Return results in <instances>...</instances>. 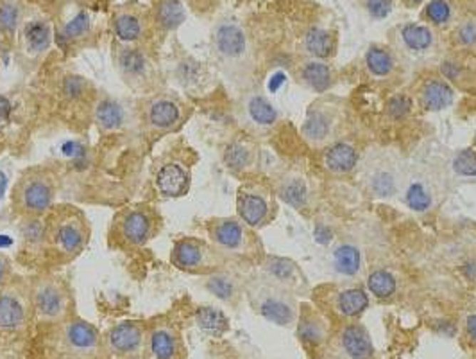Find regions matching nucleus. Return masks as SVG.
<instances>
[{
    "mask_svg": "<svg viewBox=\"0 0 476 359\" xmlns=\"http://www.w3.org/2000/svg\"><path fill=\"white\" fill-rule=\"evenodd\" d=\"M303 133L308 141H323L330 133V123L323 113H310L303 126Z\"/></svg>",
    "mask_w": 476,
    "mask_h": 359,
    "instance_id": "40",
    "label": "nucleus"
},
{
    "mask_svg": "<svg viewBox=\"0 0 476 359\" xmlns=\"http://www.w3.org/2000/svg\"><path fill=\"white\" fill-rule=\"evenodd\" d=\"M150 15H152L154 29L167 34L183 26L187 20V9L181 0H154Z\"/></svg>",
    "mask_w": 476,
    "mask_h": 359,
    "instance_id": "20",
    "label": "nucleus"
},
{
    "mask_svg": "<svg viewBox=\"0 0 476 359\" xmlns=\"http://www.w3.org/2000/svg\"><path fill=\"white\" fill-rule=\"evenodd\" d=\"M335 270L342 275H355L358 273L360 264H362V256L360 250L351 245H342L335 250L333 253Z\"/></svg>",
    "mask_w": 476,
    "mask_h": 359,
    "instance_id": "31",
    "label": "nucleus"
},
{
    "mask_svg": "<svg viewBox=\"0 0 476 359\" xmlns=\"http://www.w3.org/2000/svg\"><path fill=\"white\" fill-rule=\"evenodd\" d=\"M213 49L224 59L242 58L247 51V36L238 24L224 22L213 33Z\"/></svg>",
    "mask_w": 476,
    "mask_h": 359,
    "instance_id": "17",
    "label": "nucleus"
},
{
    "mask_svg": "<svg viewBox=\"0 0 476 359\" xmlns=\"http://www.w3.org/2000/svg\"><path fill=\"white\" fill-rule=\"evenodd\" d=\"M299 336L303 341L308 343H319L324 338L323 323L314 322V320H303L299 325Z\"/></svg>",
    "mask_w": 476,
    "mask_h": 359,
    "instance_id": "43",
    "label": "nucleus"
},
{
    "mask_svg": "<svg viewBox=\"0 0 476 359\" xmlns=\"http://www.w3.org/2000/svg\"><path fill=\"white\" fill-rule=\"evenodd\" d=\"M367 285H369V291L378 298H387L395 291V278L388 271L380 270L371 275Z\"/></svg>",
    "mask_w": 476,
    "mask_h": 359,
    "instance_id": "38",
    "label": "nucleus"
},
{
    "mask_svg": "<svg viewBox=\"0 0 476 359\" xmlns=\"http://www.w3.org/2000/svg\"><path fill=\"white\" fill-rule=\"evenodd\" d=\"M45 253L56 264H68L81 256L92 239V225L76 205H56L43 218Z\"/></svg>",
    "mask_w": 476,
    "mask_h": 359,
    "instance_id": "1",
    "label": "nucleus"
},
{
    "mask_svg": "<svg viewBox=\"0 0 476 359\" xmlns=\"http://www.w3.org/2000/svg\"><path fill=\"white\" fill-rule=\"evenodd\" d=\"M247 113L260 126H272L278 121V111L265 97L254 96L247 103Z\"/></svg>",
    "mask_w": 476,
    "mask_h": 359,
    "instance_id": "32",
    "label": "nucleus"
},
{
    "mask_svg": "<svg viewBox=\"0 0 476 359\" xmlns=\"http://www.w3.org/2000/svg\"><path fill=\"white\" fill-rule=\"evenodd\" d=\"M303 78L315 92H324L331 85V72L328 65L321 61H311L303 69Z\"/></svg>",
    "mask_w": 476,
    "mask_h": 359,
    "instance_id": "33",
    "label": "nucleus"
},
{
    "mask_svg": "<svg viewBox=\"0 0 476 359\" xmlns=\"http://www.w3.org/2000/svg\"><path fill=\"white\" fill-rule=\"evenodd\" d=\"M224 163L231 171H246L253 163V149L244 142H231L224 151Z\"/></svg>",
    "mask_w": 476,
    "mask_h": 359,
    "instance_id": "29",
    "label": "nucleus"
},
{
    "mask_svg": "<svg viewBox=\"0 0 476 359\" xmlns=\"http://www.w3.org/2000/svg\"><path fill=\"white\" fill-rule=\"evenodd\" d=\"M387 108H388V113H390V117L401 118V117H405V115L410 113L412 103L407 96H394L390 101H388Z\"/></svg>",
    "mask_w": 476,
    "mask_h": 359,
    "instance_id": "46",
    "label": "nucleus"
},
{
    "mask_svg": "<svg viewBox=\"0 0 476 359\" xmlns=\"http://www.w3.org/2000/svg\"><path fill=\"white\" fill-rule=\"evenodd\" d=\"M373 191L378 196H390L395 191V182L390 173L387 171H380L374 174L373 178Z\"/></svg>",
    "mask_w": 476,
    "mask_h": 359,
    "instance_id": "44",
    "label": "nucleus"
},
{
    "mask_svg": "<svg viewBox=\"0 0 476 359\" xmlns=\"http://www.w3.org/2000/svg\"><path fill=\"white\" fill-rule=\"evenodd\" d=\"M458 40L462 41V44H475L476 41V27L472 26V24H465V26L460 27V31H458Z\"/></svg>",
    "mask_w": 476,
    "mask_h": 359,
    "instance_id": "51",
    "label": "nucleus"
},
{
    "mask_svg": "<svg viewBox=\"0 0 476 359\" xmlns=\"http://www.w3.org/2000/svg\"><path fill=\"white\" fill-rule=\"evenodd\" d=\"M407 205L415 212H426L432 207V196L421 183H414L407 191Z\"/></svg>",
    "mask_w": 476,
    "mask_h": 359,
    "instance_id": "41",
    "label": "nucleus"
},
{
    "mask_svg": "<svg viewBox=\"0 0 476 359\" xmlns=\"http://www.w3.org/2000/svg\"><path fill=\"white\" fill-rule=\"evenodd\" d=\"M205 288L209 295H213L222 302H231L234 293H237V284H234L233 277L226 273H219V271L208 275V278L205 280Z\"/></svg>",
    "mask_w": 476,
    "mask_h": 359,
    "instance_id": "30",
    "label": "nucleus"
},
{
    "mask_svg": "<svg viewBox=\"0 0 476 359\" xmlns=\"http://www.w3.org/2000/svg\"><path fill=\"white\" fill-rule=\"evenodd\" d=\"M172 81L176 85L183 86V89H194L201 83V67L197 61L192 58L180 59L177 64H174L172 69Z\"/></svg>",
    "mask_w": 476,
    "mask_h": 359,
    "instance_id": "27",
    "label": "nucleus"
},
{
    "mask_svg": "<svg viewBox=\"0 0 476 359\" xmlns=\"http://www.w3.org/2000/svg\"><path fill=\"white\" fill-rule=\"evenodd\" d=\"M170 264L176 270L190 275L215 273V252L202 239L192 236L174 239L170 248Z\"/></svg>",
    "mask_w": 476,
    "mask_h": 359,
    "instance_id": "12",
    "label": "nucleus"
},
{
    "mask_svg": "<svg viewBox=\"0 0 476 359\" xmlns=\"http://www.w3.org/2000/svg\"><path fill=\"white\" fill-rule=\"evenodd\" d=\"M125 359H149L145 354H140V355H133V358H125Z\"/></svg>",
    "mask_w": 476,
    "mask_h": 359,
    "instance_id": "55",
    "label": "nucleus"
},
{
    "mask_svg": "<svg viewBox=\"0 0 476 359\" xmlns=\"http://www.w3.org/2000/svg\"><path fill=\"white\" fill-rule=\"evenodd\" d=\"M51 354L54 359H100L104 354L103 334L93 323L70 316L56 325L51 341Z\"/></svg>",
    "mask_w": 476,
    "mask_h": 359,
    "instance_id": "5",
    "label": "nucleus"
},
{
    "mask_svg": "<svg viewBox=\"0 0 476 359\" xmlns=\"http://www.w3.org/2000/svg\"><path fill=\"white\" fill-rule=\"evenodd\" d=\"M147 325L138 320H124L111 325L103 334L104 354L113 359H125L145 352Z\"/></svg>",
    "mask_w": 476,
    "mask_h": 359,
    "instance_id": "13",
    "label": "nucleus"
},
{
    "mask_svg": "<svg viewBox=\"0 0 476 359\" xmlns=\"http://www.w3.org/2000/svg\"><path fill=\"white\" fill-rule=\"evenodd\" d=\"M237 212L242 223L254 228L267 221L271 207L267 196L262 191L254 187H242L237 196Z\"/></svg>",
    "mask_w": 476,
    "mask_h": 359,
    "instance_id": "16",
    "label": "nucleus"
},
{
    "mask_svg": "<svg viewBox=\"0 0 476 359\" xmlns=\"http://www.w3.org/2000/svg\"><path fill=\"white\" fill-rule=\"evenodd\" d=\"M401 36L403 41L414 51H425L432 45V31L425 26H419V24H408L401 29Z\"/></svg>",
    "mask_w": 476,
    "mask_h": 359,
    "instance_id": "35",
    "label": "nucleus"
},
{
    "mask_svg": "<svg viewBox=\"0 0 476 359\" xmlns=\"http://www.w3.org/2000/svg\"><path fill=\"white\" fill-rule=\"evenodd\" d=\"M426 15H428V19L432 20V22L444 24L450 19L451 8L446 0H432L428 8H426Z\"/></svg>",
    "mask_w": 476,
    "mask_h": 359,
    "instance_id": "45",
    "label": "nucleus"
},
{
    "mask_svg": "<svg viewBox=\"0 0 476 359\" xmlns=\"http://www.w3.org/2000/svg\"><path fill=\"white\" fill-rule=\"evenodd\" d=\"M152 29V15L143 6H120L111 19L117 45H145Z\"/></svg>",
    "mask_w": 476,
    "mask_h": 359,
    "instance_id": "14",
    "label": "nucleus"
},
{
    "mask_svg": "<svg viewBox=\"0 0 476 359\" xmlns=\"http://www.w3.org/2000/svg\"><path fill=\"white\" fill-rule=\"evenodd\" d=\"M190 149L176 148L157 156L152 167V186L162 200H177L187 196L192 186Z\"/></svg>",
    "mask_w": 476,
    "mask_h": 359,
    "instance_id": "8",
    "label": "nucleus"
},
{
    "mask_svg": "<svg viewBox=\"0 0 476 359\" xmlns=\"http://www.w3.org/2000/svg\"><path fill=\"white\" fill-rule=\"evenodd\" d=\"M342 347L353 359H371L374 354L371 338L358 325H349L342 330Z\"/></svg>",
    "mask_w": 476,
    "mask_h": 359,
    "instance_id": "22",
    "label": "nucleus"
},
{
    "mask_svg": "<svg viewBox=\"0 0 476 359\" xmlns=\"http://www.w3.org/2000/svg\"><path fill=\"white\" fill-rule=\"evenodd\" d=\"M90 115L100 135L124 133L140 123L138 108L135 111L125 101L110 93H97L90 104Z\"/></svg>",
    "mask_w": 476,
    "mask_h": 359,
    "instance_id": "11",
    "label": "nucleus"
},
{
    "mask_svg": "<svg viewBox=\"0 0 476 359\" xmlns=\"http://www.w3.org/2000/svg\"><path fill=\"white\" fill-rule=\"evenodd\" d=\"M192 108L174 90H156L143 96L138 104V118L143 133L152 141L174 135L187 124Z\"/></svg>",
    "mask_w": 476,
    "mask_h": 359,
    "instance_id": "4",
    "label": "nucleus"
},
{
    "mask_svg": "<svg viewBox=\"0 0 476 359\" xmlns=\"http://www.w3.org/2000/svg\"><path fill=\"white\" fill-rule=\"evenodd\" d=\"M443 72H444V76H447V79H453V78H457L458 69L455 67V65H451V64H444L443 65Z\"/></svg>",
    "mask_w": 476,
    "mask_h": 359,
    "instance_id": "53",
    "label": "nucleus"
},
{
    "mask_svg": "<svg viewBox=\"0 0 476 359\" xmlns=\"http://www.w3.org/2000/svg\"><path fill=\"white\" fill-rule=\"evenodd\" d=\"M195 322L201 327L205 333L208 334H222L227 329V318L224 313L217 308H209V305H202L195 311Z\"/></svg>",
    "mask_w": 476,
    "mask_h": 359,
    "instance_id": "26",
    "label": "nucleus"
},
{
    "mask_svg": "<svg viewBox=\"0 0 476 359\" xmlns=\"http://www.w3.org/2000/svg\"><path fill=\"white\" fill-rule=\"evenodd\" d=\"M54 40L56 31L48 16L43 13L24 15L15 36L16 51L24 64L36 65L43 61L45 56L51 52Z\"/></svg>",
    "mask_w": 476,
    "mask_h": 359,
    "instance_id": "9",
    "label": "nucleus"
},
{
    "mask_svg": "<svg viewBox=\"0 0 476 359\" xmlns=\"http://www.w3.org/2000/svg\"><path fill=\"white\" fill-rule=\"evenodd\" d=\"M267 270L272 277L279 278V280H286L292 275L294 264L286 259H271L267 264Z\"/></svg>",
    "mask_w": 476,
    "mask_h": 359,
    "instance_id": "47",
    "label": "nucleus"
},
{
    "mask_svg": "<svg viewBox=\"0 0 476 359\" xmlns=\"http://www.w3.org/2000/svg\"><path fill=\"white\" fill-rule=\"evenodd\" d=\"M31 308L36 322L47 325H59L68 320L73 309L72 291L66 280L58 275H40L29 285Z\"/></svg>",
    "mask_w": 476,
    "mask_h": 359,
    "instance_id": "6",
    "label": "nucleus"
},
{
    "mask_svg": "<svg viewBox=\"0 0 476 359\" xmlns=\"http://www.w3.org/2000/svg\"><path fill=\"white\" fill-rule=\"evenodd\" d=\"M113 64L122 81L133 92L149 93L160 90V69L145 45H117L113 52Z\"/></svg>",
    "mask_w": 476,
    "mask_h": 359,
    "instance_id": "7",
    "label": "nucleus"
},
{
    "mask_svg": "<svg viewBox=\"0 0 476 359\" xmlns=\"http://www.w3.org/2000/svg\"><path fill=\"white\" fill-rule=\"evenodd\" d=\"M56 92L58 96L65 101L66 104H90L93 103L99 90L93 86V83L88 78L79 74H65L59 78L58 85H56Z\"/></svg>",
    "mask_w": 476,
    "mask_h": 359,
    "instance_id": "19",
    "label": "nucleus"
},
{
    "mask_svg": "<svg viewBox=\"0 0 476 359\" xmlns=\"http://www.w3.org/2000/svg\"><path fill=\"white\" fill-rule=\"evenodd\" d=\"M306 47L317 58H326L333 51V36L324 29H311L306 36Z\"/></svg>",
    "mask_w": 476,
    "mask_h": 359,
    "instance_id": "36",
    "label": "nucleus"
},
{
    "mask_svg": "<svg viewBox=\"0 0 476 359\" xmlns=\"http://www.w3.org/2000/svg\"><path fill=\"white\" fill-rule=\"evenodd\" d=\"M162 228L163 218L154 205L135 203L113 216L108 241L120 252H140L160 236Z\"/></svg>",
    "mask_w": 476,
    "mask_h": 359,
    "instance_id": "2",
    "label": "nucleus"
},
{
    "mask_svg": "<svg viewBox=\"0 0 476 359\" xmlns=\"http://www.w3.org/2000/svg\"><path fill=\"white\" fill-rule=\"evenodd\" d=\"M258 311H260V315L264 316L265 320H269V322L272 323H278V325H289L294 318V313L292 309H290V305L279 300V298H272V296L260 302Z\"/></svg>",
    "mask_w": 476,
    "mask_h": 359,
    "instance_id": "28",
    "label": "nucleus"
},
{
    "mask_svg": "<svg viewBox=\"0 0 476 359\" xmlns=\"http://www.w3.org/2000/svg\"><path fill=\"white\" fill-rule=\"evenodd\" d=\"M24 15L20 0H0V36L15 38Z\"/></svg>",
    "mask_w": 476,
    "mask_h": 359,
    "instance_id": "23",
    "label": "nucleus"
},
{
    "mask_svg": "<svg viewBox=\"0 0 476 359\" xmlns=\"http://www.w3.org/2000/svg\"><path fill=\"white\" fill-rule=\"evenodd\" d=\"M367 9L374 19H385L390 13L392 2L390 0H367Z\"/></svg>",
    "mask_w": 476,
    "mask_h": 359,
    "instance_id": "48",
    "label": "nucleus"
},
{
    "mask_svg": "<svg viewBox=\"0 0 476 359\" xmlns=\"http://www.w3.org/2000/svg\"><path fill=\"white\" fill-rule=\"evenodd\" d=\"M13 115V101L9 99L6 93H0V128H4L6 124L11 121Z\"/></svg>",
    "mask_w": 476,
    "mask_h": 359,
    "instance_id": "50",
    "label": "nucleus"
},
{
    "mask_svg": "<svg viewBox=\"0 0 476 359\" xmlns=\"http://www.w3.org/2000/svg\"><path fill=\"white\" fill-rule=\"evenodd\" d=\"M467 333L476 341V315H471L467 318Z\"/></svg>",
    "mask_w": 476,
    "mask_h": 359,
    "instance_id": "54",
    "label": "nucleus"
},
{
    "mask_svg": "<svg viewBox=\"0 0 476 359\" xmlns=\"http://www.w3.org/2000/svg\"><path fill=\"white\" fill-rule=\"evenodd\" d=\"M369 305L366 291L362 289H348L338 295V309L346 316H356Z\"/></svg>",
    "mask_w": 476,
    "mask_h": 359,
    "instance_id": "34",
    "label": "nucleus"
},
{
    "mask_svg": "<svg viewBox=\"0 0 476 359\" xmlns=\"http://www.w3.org/2000/svg\"><path fill=\"white\" fill-rule=\"evenodd\" d=\"M419 2H423V0H412V4H419Z\"/></svg>",
    "mask_w": 476,
    "mask_h": 359,
    "instance_id": "56",
    "label": "nucleus"
},
{
    "mask_svg": "<svg viewBox=\"0 0 476 359\" xmlns=\"http://www.w3.org/2000/svg\"><path fill=\"white\" fill-rule=\"evenodd\" d=\"M315 239H317L321 245H328V243L331 241L330 228H326V226H319V228L315 230Z\"/></svg>",
    "mask_w": 476,
    "mask_h": 359,
    "instance_id": "52",
    "label": "nucleus"
},
{
    "mask_svg": "<svg viewBox=\"0 0 476 359\" xmlns=\"http://www.w3.org/2000/svg\"><path fill=\"white\" fill-rule=\"evenodd\" d=\"M324 163H326L328 169L333 171V173H348L356 163L355 148L349 144H344V142L331 146L326 151V156H324Z\"/></svg>",
    "mask_w": 476,
    "mask_h": 359,
    "instance_id": "25",
    "label": "nucleus"
},
{
    "mask_svg": "<svg viewBox=\"0 0 476 359\" xmlns=\"http://www.w3.org/2000/svg\"><path fill=\"white\" fill-rule=\"evenodd\" d=\"M145 355L149 359H187V345L180 329L170 322L147 327Z\"/></svg>",
    "mask_w": 476,
    "mask_h": 359,
    "instance_id": "15",
    "label": "nucleus"
},
{
    "mask_svg": "<svg viewBox=\"0 0 476 359\" xmlns=\"http://www.w3.org/2000/svg\"><path fill=\"white\" fill-rule=\"evenodd\" d=\"M455 173L460 176H476V151L462 149L453 160Z\"/></svg>",
    "mask_w": 476,
    "mask_h": 359,
    "instance_id": "42",
    "label": "nucleus"
},
{
    "mask_svg": "<svg viewBox=\"0 0 476 359\" xmlns=\"http://www.w3.org/2000/svg\"><path fill=\"white\" fill-rule=\"evenodd\" d=\"M34 320L31 308L29 288L11 284L0 289V334L2 336H22Z\"/></svg>",
    "mask_w": 476,
    "mask_h": 359,
    "instance_id": "10",
    "label": "nucleus"
},
{
    "mask_svg": "<svg viewBox=\"0 0 476 359\" xmlns=\"http://www.w3.org/2000/svg\"><path fill=\"white\" fill-rule=\"evenodd\" d=\"M58 178L51 169L33 166L19 174L11 187V211L24 219L45 218L56 207Z\"/></svg>",
    "mask_w": 476,
    "mask_h": 359,
    "instance_id": "3",
    "label": "nucleus"
},
{
    "mask_svg": "<svg viewBox=\"0 0 476 359\" xmlns=\"http://www.w3.org/2000/svg\"><path fill=\"white\" fill-rule=\"evenodd\" d=\"M13 282V263L8 256L0 253V289Z\"/></svg>",
    "mask_w": 476,
    "mask_h": 359,
    "instance_id": "49",
    "label": "nucleus"
},
{
    "mask_svg": "<svg viewBox=\"0 0 476 359\" xmlns=\"http://www.w3.org/2000/svg\"><path fill=\"white\" fill-rule=\"evenodd\" d=\"M366 64L367 69H369L374 76H387L388 72L394 69L392 56L380 47L369 49V52H367L366 56Z\"/></svg>",
    "mask_w": 476,
    "mask_h": 359,
    "instance_id": "37",
    "label": "nucleus"
},
{
    "mask_svg": "<svg viewBox=\"0 0 476 359\" xmlns=\"http://www.w3.org/2000/svg\"><path fill=\"white\" fill-rule=\"evenodd\" d=\"M90 34H92L90 13L86 9H79L70 19L61 22L56 36H58V41L63 47H73V45L83 44L86 38H90Z\"/></svg>",
    "mask_w": 476,
    "mask_h": 359,
    "instance_id": "21",
    "label": "nucleus"
},
{
    "mask_svg": "<svg viewBox=\"0 0 476 359\" xmlns=\"http://www.w3.org/2000/svg\"><path fill=\"white\" fill-rule=\"evenodd\" d=\"M279 196H281V200L285 201V203L299 208L306 203V186H304L303 180L294 178V180H289V182L281 187Z\"/></svg>",
    "mask_w": 476,
    "mask_h": 359,
    "instance_id": "39",
    "label": "nucleus"
},
{
    "mask_svg": "<svg viewBox=\"0 0 476 359\" xmlns=\"http://www.w3.org/2000/svg\"><path fill=\"white\" fill-rule=\"evenodd\" d=\"M423 103L432 111L444 110L453 103V90L447 83L433 79V81L426 83L425 90H423Z\"/></svg>",
    "mask_w": 476,
    "mask_h": 359,
    "instance_id": "24",
    "label": "nucleus"
},
{
    "mask_svg": "<svg viewBox=\"0 0 476 359\" xmlns=\"http://www.w3.org/2000/svg\"><path fill=\"white\" fill-rule=\"evenodd\" d=\"M209 237L220 252L237 253L246 245V228L237 219H215L209 223Z\"/></svg>",
    "mask_w": 476,
    "mask_h": 359,
    "instance_id": "18",
    "label": "nucleus"
}]
</instances>
